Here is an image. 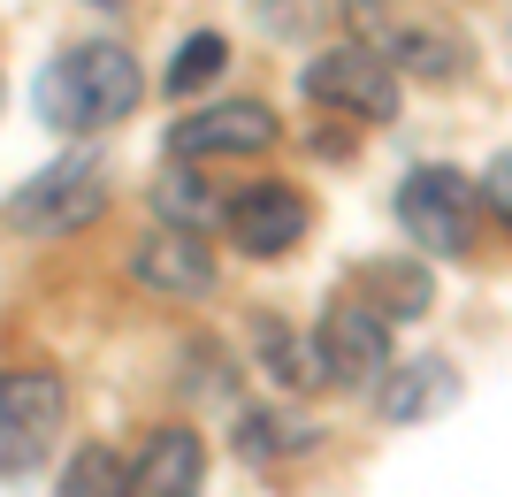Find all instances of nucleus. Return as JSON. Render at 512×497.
<instances>
[{"mask_svg": "<svg viewBox=\"0 0 512 497\" xmlns=\"http://www.w3.org/2000/svg\"><path fill=\"white\" fill-rule=\"evenodd\" d=\"M222 230H230L237 253L283 260V253H299L306 230H314V199L299 184H283V176H253V184H237L222 199Z\"/></svg>", "mask_w": 512, "mask_h": 497, "instance_id": "7", "label": "nucleus"}, {"mask_svg": "<svg viewBox=\"0 0 512 497\" xmlns=\"http://www.w3.org/2000/svg\"><path fill=\"white\" fill-rule=\"evenodd\" d=\"M130 283L153 291V299H207L214 283H222V268H214V253L199 245V230L161 222V230H146V238L130 245Z\"/></svg>", "mask_w": 512, "mask_h": 497, "instance_id": "10", "label": "nucleus"}, {"mask_svg": "<svg viewBox=\"0 0 512 497\" xmlns=\"http://www.w3.org/2000/svg\"><path fill=\"white\" fill-rule=\"evenodd\" d=\"M146 100V69L123 39H85V46H62L39 77V115L54 130H107L138 115Z\"/></svg>", "mask_w": 512, "mask_h": 497, "instance_id": "1", "label": "nucleus"}, {"mask_svg": "<svg viewBox=\"0 0 512 497\" xmlns=\"http://www.w3.org/2000/svg\"><path fill=\"white\" fill-rule=\"evenodd\" d=\"M314 360H321V383L375 390L390 375V322L367 299H329L314 322Z\"/></svg>", "mask_w": 512, "mask_h": 497, "instance_id": "8", "label": "nucleus"}, {"mask_svg": "<svg viewBox=\"0 0 512 497\" xmlns=\"http://www.w3.org/2000/svg\"><path fill=\"white\" fill-rule=\"evenodd\" d=\"M253 345H260V375H268L276 390H314V383H321L314 345H299L283 322H260V329H253Z\"/></svg>", "mask_w": 512, "mask_h": 497, "instance_id": "16", "label": "nucleus"}, {"mask_svg": "<svg viewBox=\"0 0 512 497\" xmlns=\"http://www.w3.org/2000/svg\"><path fill=\"white\" fill-rule=\"evenodd\" d=\"M276 138L283 123L268 100H214V108H192L184 123H169L176 161H245V153H268Z\"/></svg>", "mask_w": 512, "mask_h": 497, "instance_id": "9", "label": "nucleus"}, {"mask_svg": "<svg viewBox=\"0 0 512 497\" xmlns=\"http://www.w3.org/2000/svg\"><path fill=\"white\" fill-rule=\"evenodd\" d=\"M100 215H107V176L92 153H62V161H46L39 176H23L16 192L0 199V222L16 238H77Z\"/></svg>", "mask_w": 512, "mask_h": 497, "instance_id": "2", "label": "nucleus"}, {"mask_svg": "<svg viewBox=\"0 0 512 497\" xmlns=\"http://www.w3.org/2000/svg\"><path fill=\"white\" fill-rule=\"evenodd\" d=\"M85 8H107V16H123V8H130V0H85Z\"/></svg>", "mask_w": 512, "mask_h": 497, "instance_id": "20", "label": "nucleus"}, {"mask_svg": "<svg viewBox=\"0 0 512 497\" xmlns=\"http://www.w3.org/2000/svg\"><path fill=\"white\" fill-rule=\"evenodd\" d=\"M474 192H482V207H490V215L512 230V153H497L490 169H482V184H474Z\"/></svg>", "mask_w": 512, "mask_h": 497, "instance_id": "19", "label": "nucleus"}, {"mask_svg": "<svg viewBox=\"0 0 512 497\" xmlns=\"http://www.w3.org/2000/svg\"><path fill=\"white\" fill-rule=\"evenodd\" d=\"M0 100H8V85H0Z\"/></svg>", "mask_w": 512, "mask_h": 497, "instance_id": "21", "label": "nucleus"}, {"mask_svg": "<svg viewBox=\"0 0 512 497\" xmlns=\"http://www.w3.org/2000/svg\"><path fill=\"white\" fill-rule=\"evenodd\" d=\"M344 16H352V39H367L375 54H390L406 77L451 85V77L467 69V39H459L451 23L406 8V0H390V8H383V0H344Z\"/></svg>", "mask_w": 512, "mask_h": 497, "instance_id": "5", "label": "nucleus"}, {"mask_svg": "<svg viewBox=\"0 0 512 497\" xmlns=\"http://www.w3.org/2000/svg\"><path fill=\"white\" fill-rule=\"evenodd\" d=\"M69 429V383L54 368H0V482L39 475Z\"/></svg>", "mask_w": 512, "mask_h": 497, "instance_id": "3", "label": "nucleus"}, {"mask_svg": "<svg viewBox=\"0 0 512 497\" xmlns=\"http://www.w3.org/2000/svg\"><path fill=\"white\" fill-rule=\"evenodd\" d=\"M299 85H306L314 108H337V115H352V123H398L406 69L390 62V54H375L367 39H337L299 69Z\"/></svg>", "mask_w": 512, "mask_h": 497, "instance_id": "4", "label": "nucleus"}, {"mask_svg": "<svg viewBox=\"0 0 512 497\" xmlns=\"http://www.w3.org/2000/svg\"><path fill=\"white\" fill-rule=\"evenodd\" d=\"M474 207H482V192L459 169H444V161H421V169L398 176V230L428 260H467L474 253Z\"/></svg>", "mask_w": 512, "mask_h": 497, "instance_id": "6", "label": "nucleus"}, {"mask_svg": "<svg viewBox=\"0 0 512 497\" xmlns=\"http://www.w3.org/2000/svg\"><path fill=\"white\" fill-rule=\"evenodd\" d=\"M130 475H138V497H199L207 490V444H199V429L169 421V429L146 436Z\"/></svg>", "mask_w": 512, "mask_h": 497, "instance_id": "12", "label": "nucleus"}, {"mask_svg": "<svg viewBox=\"0 0 512 497\" xmlns=\"http://www.w3.org/2000/svg\"><path fill=\"white\" fill-rule=\"evenodd\" d=\"M153 215L161 222H176V230H214L222 222V192H214V176L199 169V161H176L169 153V169L153 176Z\"/></svg>", "mask_w": 512, "mask_h": 497, "instance_id": "13", "label": "nucleus"}, {"mask_svg": "<svg viewBox=\"0 0 512 497\" xmlns=\"http://www.w3.org/2000/svg\"><path fill=\"white\" fill-rule=\"evenodd\" d=\"M383 421L390 429H413V421H436L444 406H459V368L451 360H436V352H421V360H398V368L383 375Z\"/></svg>", "mask_w": 512, "mask_h": 497, "instance_id": "11", "label": "nucleus"}, {"mask_svg": "<svg viewBox=\"0 0 512 497\" xmlns=\"http://www.w3.org/2000/svg\"><path fill=\"white\" fill-rule=\"evenodd\" d=\"M306 444H314V429L291 421V413H245V421H237V452L253 459V467H268V459H283V452H306Z\"/></svg>", "mask_w": 512, "mask_h": 497, "instance_id": "18", "label": "nucleus"}, {"mask_svg": "<svg viewBox=\"0 0 512 497\" xmlns=\"http://www.w3.org/2000/svg\"><path fill=\"white\" fill-rule=\"evenodd\" d=\"M360 291H367V306L383 314V322H421L428 314V299H436V283H428V268H398V260H375V268H360Z\"/></svg>", "mask_w": 512, "mask_h": 497, "instance_id": "14", "label": "nucleus"}, {"mask_svg": "<svg viewBox=\"0 0 512 497\" xmlns=\"http://www.w3.org/2000/svg\"><path fill=\"white\" fill-rule=\"evenodd\" d=\"M54 497H138V475H130L107 444H85V452L62 467V490Z\"/></svg>", "mask_w": 512, "mask_h": 497, "instance_id": "17", "label": "nucleus"}, {"mask_svg": "<svg viewBox=\"0 0 512 497\" xmlns=\"http://www.w3.org/2000/svg\"><path fill=\"white\" fill-rule=\"evenodd\" d=\"M222 69H230V39H222V31H192V39L176 46V62L161 69V92H169V100H192V92H207Z\"/></svg>", "mask_w": 512, "mask_h": 497, "instance_id": "15", "label": "nucleus"}]
</instances>
